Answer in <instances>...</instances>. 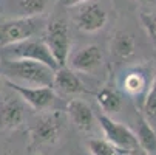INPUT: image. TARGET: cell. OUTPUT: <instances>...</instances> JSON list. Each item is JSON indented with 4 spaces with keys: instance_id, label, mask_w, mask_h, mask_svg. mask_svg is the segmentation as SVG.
<instances>
[{
    "instance_id": "6da1fadb",
    "label": "cell",
    "mask_w": 156,
    "mask_h": 155,
    "mask_svg": "<svg viewBox=\"0 0 156 155\" xmlns=\"http://www.w3.org/2000/svg\"><path fill=\"white\" fill-rule=\"evenodd\" d=\"M5 78L20 85L30 87H54V68L28 59H2Z\"/></svg>"
},
{
    "instance_id": "7a4b0ae2",
    "label": "cell",
    "mask_w": 156,
    "mask_h": 155,
    "mask_svg": "<svg viewBox=\"0 0 156 155\" xmlns=\"http://www.w3.org/2000/svg\"><path fill=\"white\" fill-rule=\"evenodd\" d=\"M47 28L45 20L39 17H12L0 22V47L14 45L31 37H39Z\"/></svg>"
},
{
    "instance_id": "3957f363",
    "label": "cell",
    "mask_w": 156,
    "mask_h": 155,
    "mask_svg": "<svg viewBox=\"0 0 156 155\" xmlns=\"http://www.w3.org/2000/svg\"><path fill=\"white\" fill-rule=\"evenodd\" d=\"M2 59H28V61H36L48 65V67L57 70L59 65L48 48L45 39H39V37H31L27 40H22L14 45L3 47L0 51Z\"/></svg>"
},
{
    "instance_id": "277c9868",
    "label": "cell",
    "mask_w": 156,
    "mask_h": 155,
    "mask_svg": "<svg viewBox=\"0 0 156 155\" xmlns=\"http://www.w3.org/2000/svg\"><path fill=\"white\" fill-rule=\"evenodd\" d=\"M63 130V115L59 110L43 113L34 120L30 127V138L31 146L42 147V146H53Z\"/></svg>"
},
{
    "instance_id": "5b68a950",
    "label": "cell",
    "mask_w": 156,
    "mask_h": 155,
    "mask_svg": "<svg viewBox=\"0 0 156 155\" xmlns=\"http://www.w3.org/2000/svg\"><path fill=\"white\" fill-rule=\"evenodd\" d=\"M48 48L51 50L59 67L68 64L70 50H71V37L68 25L63 19H54L47 24L45 33H43Z\"/></svg>"
},
{
    "instance_id": "8992f818",
    "label": "cell",
    "mask_w": 156,
    "mask_h": 155,
    "mask_svg": "<svg viewBox=\"0 0 156 155\" xmlns=\"http://www.w3.org/2000/svg\"><path fill=\"white\" fill-rule=\"evenodd\" d=\"M98 123H99L101 129L104 130L105 140L113 143L121 150L128 152V150L139 146V141H138V137L135 132L131 129H128L127 126L115 121L111 116L101 113V115H98Z\"/></svg>"
},
{
    "instance_id": "52a82bcc",
    "label": "cell",
    "mask_w": 156,
    "mask_h": 155,
    "mask_svg": "<svg viewBox=\"0 0 156 155\" xmlns=\"http://www.w3.org/2000/svg\"><path fill=\"white\" fill-rule=\"evenodd\" d=\"M74 22L76 27L83 33H96L101 31L108 22V14L104 9V6L94 0L85 2L79 6H76L74 13Z\"/></svg>"
},
{
    "instance_id": "ba28073f",
    "label": "cell",
    "mask_w": 156,
    "mask_h": 155,
    "mask_svg": "<svg viewBox=\"0 0 156 155\" xmlns=\"http://www.w3.org/2000/svg\"><path fill=\"white\" fill-rule=\"evenodd\" d=\"M8 85L23 99L25 104H28L31 109L37 110V112H43L53 107L56 102V92L54 87H30V85H20L12 81H8Z\"/></svg>"
},
{
    "instance_id": "9c48e42d",
    "label": "cell",
    "mask_w": 156,
    "mask_h": 155,
    "mask_svg": "<svg viewBox=\"0 0 156 155\" xmlns=\"http://www.w3.org/2000/svg\"><path fill=\"white\" fill-rule=\"evenodd\" d=\"M104 62V53L98 45H87L79 48L68 57V67L77 73H91L98 70Z\"/></svg>"
},
{
    "instance_id": "30bf717a",
    "label": "cell",
    "mask_w": 156,
    "mask_h": 155,
    "mask_svg": "<svg viewBox=\"0 0 156 155\" xmlns=\"http://www.w3.org/2000/svg\"><path fill=\"white\" fill-rule=\"evenodd\" d=\"M25 120V102L20 96H8L0 102V129L12 130L20 127Z\"/></svg>"
},
{
    "instance_id": "8fae6325",
    "label": "cell",
    "mask_w": 156,
    "mask_h": 155,
    "mask_svg": "<svg viewBox=\"0 0 156 155\" xmlns=\"http://www.w3.org/2000/svg\"><path fill=\"white\" fill-rule=\"evenodd\" d=\"M66 115L70 116L71 123L80 130V132H91L94 127V123L98 116H94L91 107L85 101L73 98L66 104Z\"/></svg>"
},
{
    "instance_id": "7c38bea8",
    "label": "cell",
    "mask_w": 156,
    "mask_h": 155,
    "mask_svg": "<svg viewBox=\"0 0 156 155\" xmlns=\"http://www.w3.org/2000/svg\"><path fill=\"white\" fill-rule=\"evenodd\" d=\"M54 88H57V90L66 95H79V93L87 92L77 72H74L68 65L59 67L54 72Z\"/></svg>"
},
{
    "instance_id": "4fadbf2b",
    "label": "cell",
    "mask_w": 156,
    "mask_h": 155,
    "mask_svg": "<svg viewBox=\"0 0 156 155\" xmlns=\"http://www.w3.org/2000/svg\"><path fill=\"white\" fill-rule=\"evenodd\" d=\"M110 48H111V54L116 59L128 61L136 53V42L131 34L125 31H116L113 34V39H111Z\"/></svg>"
},
{
    "instance_id": "5bb4252c",
    "label": "cell",
    "mask_w": 156,
    "mask_h": 155,
    "mask_svg": "<svg viewBox=\"0 0 156 155\" xmlns=\"http://www.w3.org/2000/svg\"><path fill=\"white\" fill-rule=\"evenodd\" d=\"M136 137L139 141V146L150 155H156V132L150 126L148 120L144 116L138 118V132Z\"/></svg>"
},
{
    "instance_id": "9a60e30c",
    "label": "cell",
    "mask_w": 156,
    "mask_h": 155,
    "mask_svg": "<svg viewBox=\"0 0 156 155\" xmlns=\"http://www.w3.org/2000/svg\"><path fill=\"white\" fill-rule=\"evenodd\" d=\"M96 101L102 110V113L110 115V113H116L118 110L122 107V99L116 90L110 87H104L96 93Z\"/></svg>"
},
{
    "instance_id": "2e32d148",
    "label": "cell",
    "mask_w": 156,
    "mask_h": 155,
    "mask_svg": "<svg viewBox=\"0 0 156 155\" xmlns=\"http://www.w3.org/2000/svg\"><path fill=\"white\" fill-rule=\"evenodd\" d=\"M122 88L125 93L138 96L148 90V81L142 72H128L122 79Z\"/></svg>"
},
{
    "instance_id": "e0dca14e",
    "label": "cell",
    "mask_w": 156,
    "mask_h": 155,
    "mask_svg": "<svg viewBox=\"0 0 156 155\" xmlns=\"http://www.w3.org/2000/svg\"><path fill=\"white\" fill-rule=\"evenodd\" d=\"M48 8V0H16L17 17H39Z\"/></svg>"
},
{
    "instance_id": "ac0fdd59",
    "label": "cell",
    "mask_w": 156,
    "mask_h": 155,
    "mask_svg": "<svg viewBox=\"0 0 156 155\" xmlns=\"http://www.w3.org/2000/svg\"><path fill=\"white\" fill-rule=\"evenodd\" d=\"M88 150L91 155H124L125 152L116 147L113 143L108 140H101V138H91L87 143Z\"/></svg>"
},
{
    "instance_id": "d6986e66",
    "label": "cell",
    "mask_w": 156,
    "mask_h": 155,
    "mask_svg": "<svg viewBox=\"0 0 156 155\" xmlns=\"http://www.w3.org/2000/svg\"><path fill=\"white\" fill-rule=\"evenodd\" d=\"M144 113L148 120H156V76L151 81L144 99Z\"/></svg>"
},
{
    "instance_id": "ffe728a7",
    "label": "cell",
    "mask_w": 156,
    "mask_h": 155,
    "mask_svg": "<svg viewBox=\"0 0 156 155\" xmlns=\"http://www.w3.org/2000/svg\"><path fill=\"white\" fill-rule=\"evenodd\" d=\"M141 24L144 27V30L147 31L148 37L151 39V42L156 45V13H142L141 14Z\"/></svg>"
},
{
    "instance_id": "44dd1931",
    "label": "cell",
    "mask_w": 156,
    "mask_h": 155,
    "mask_svg": "<svg viewBox=\"0 0 156 155\" xmlns=\"http://www.w3.org/2000/svg\"><path fill=\"white\" fill-rule=\"evenodd\" d=\"M59 2H60V5H63L66 8H76L85 2H90V0H59Z\"/></svg>"
},
{
    "instance_id": "7402d4cb",
    "label": "cell",
    "mask_w": 156,
    "mask_h": 155,
    "mask_svg": "<svg viewBox=\"0 0 156 155\" xmlns=\"http://www.w3.org/2000/svg\"><path fill=\"white\" fill-rule=\"evenodd\" d=\"M124 155H150V153H147L141 146H138V147H135V149H131V150H128V152H125Z\"/></svg>"
},
{
    "instance_id": "603a6c76",
    "label": "cell",
    "mask_w": 156,
    "mask_h": 155,
    "mask_svg": "<svg viewBox=\"0 0 156 155\" xmlns=\"http://www.w3.org/2000/svg\"><path fill=\"white\" fill-rule=\"evenodd\" d=\"M139 3H144V5H156V0H136Z\"/></svg>"
},
{
    "instance_id": "cb8c5ba5",
    "label": "cell",
    "mask_w": 156,
    "mask_h": 155,
    "mask_svg": "<svg viewBox=\"0 0 156 155\" xmlns=\"http://www.w3.org/2000/svg\"><path fill=\"white\" fill-rule=\"evenodd\" d=\"M2 81H3V79H2V76H0V88H2Z\"/></svg>"
}]
</instances>
